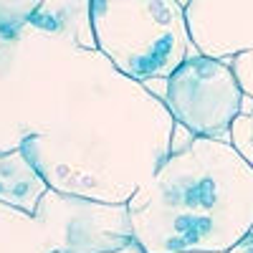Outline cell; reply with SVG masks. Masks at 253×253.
Wrapping results in <instances>:
<instances>
[{
    "label": "cell",
    "instance_id": "1",
    "mask_svg": "<svg viewBox=\"0 0 253 253\" xmlns=\"http://www.w3.org/2000/svg\"><path fill=\"white\" fill-rule=\"evenodd\" d=\"M126 210L144 253H225L253 230V165L230 139L193 137Z\"/></svg>",
    "mask_w": 253,
    "mask_h": 253
},
{
    "label": "cell",
    "instance_id": "2",
    "mask_svg": "<svg viewBox=\"0 0 253 253\" xmlns=\"http://www.w3.org/2000/svg\"><path fill=\"white\" fill-rule=\"evenodd\" d=\"M96 48L134 81L172 76L198 53L180 0H91Z\"/></svg>",
    "mask_w": 253,
    "mask_h": 253
},
{
    "label": "cell",
    "instance_id": "3",
    "mask_svg": "<svg viewBox=\"0 0 253 253\" xmlns=\"http://www.w3.org/2000/svg\"><path fill=\"white\" fill-rule=\"evenodd\" d=\"M165 81V107L180 126L195 137L230 139V124L243 104V89L230 61L193 53Z\"/></svg>",
    "mask_w": 253,
    "mask_h": 253
},
{
    "label": "cell",
    "instance_id": "4",
    "mask_svg": "<svg viewBox=\"0 0 253 253\" xmlns=\"http://www.w3.org/2000/svg\"><path fill=\"white\" fill-rule=\"evenodd\" d=\"M185 18L203 56L230 61L253 48V0H187Z\"/></svg>",
    "mask_w": 253,
    "mask_h": 253
},
{
    "label": "cell",
    "instance_id": "5",
    "mask_svg": "<svg viewBox=\"0 0 253 253\" xmlns=\"http://www.w3.org/2000/svg\"><path fill=\"white\" fill-rule=\"evenodd\" d=\"M46 180L36 170L23 150L0 157V203L23 208L26 213H36L41 195L46 193Z\"/></svg>",
    "mask_w": 253,
    "mask_h": 253
},
{
    "label": "cell",
    "instance_id": "6",
    "mask_svg": "<svg viewBox=\"0 0 253 253\" xmlns=\"http://www.w3.org/2000/svg\"><path fill=\"white\" fill-rule=\"evenodd\" d=\"M230 142L253 165V96L243 94L241 114L230 124Z\"/></svg>",
    "mask_w": 253,
    "mask_h": 253
},
{
    "label": "cell",
    "instance_id": "7",
    "mask_svg": "<svg viewBox=\"0 0 253 253\" xmlns=\"http://www.w3.org/2000/svg\"><path fill=\"white\" fill-rule=\"evenodd\" d=\"M230 66H233V74H236V79L241 84L243 94L253 96V48L233 56L230 58Z\"/></svg>",
    "mask_w": 253,
    "mask_h": 253
},
{
    "label": "cell",
    "instance_id": "8",
    "mask_svg": "<svg viewBox=\"0 0 253 253\" xmlns=\"http://www.w3.org/2000/svg\"><path fill=\"white\" fill-rule=\"evenodd\" d=\"M58 253H144V248L137 241H129L119 248H107V251H58Z\"/></svg>",
    "mask_w": 253,
    "mask_h": 253
},
{
    "label": "cell",
    "instance_id": "9",
    "mask_svg": "<svg viewBox=\"0 0 253 253\" xmlns=\"http://www.w3.org/2000/svg\"><path fill=\"white\" fill-rule=\"evenodd\" d=\"M225 253H253V230H251V233H248L241 243H236L233 248L225 251Z\"/></svg>",
    "mask_w": 253,
    "mask_h": 253
}]
</instances>
